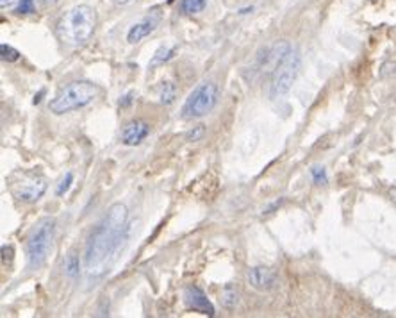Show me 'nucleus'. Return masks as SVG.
<instances>
[{
    "instance_id": "1",
    "label": "nucleus",
    "mask_w": 396,
    "mask_h": 318,
    "mask_svg": "<svg viewBox=\"0 0 396 318\" xmlns=\"http://www.w3.org/2000/svg\"><path fill=\"white\" fill-rule=\"evenodd\" d=\"M129 209L122 202L111 206L91 232L84 252V270L91 277H100L113 263L114 256L129 236Z\"/></svg>"
},
{
    "instance_id": "2",
    "label": "nucleus",
    "mask_w": 396,
    "mask_h": 318,
    "mask_svg": "<svg viewBox=\"0 0 396 318\" xmlns=\"http://www.w3.org/2000/svg\"><path fill=\"white\" fill-rule=\"evenodd\" d=\"M97 27V11L88 4H78L64 13L57 22V36L63 44L81 47L88 44Z\"/></svg>"
},
{
    "instance_id": "3",
    "label": "nucleus",
    "mask_w": 396,
    "mask_h": 318,
    "mask_svg": "<svg viewBox=\"0 0 396 318\" xmlns=\"http://www.w3.org/2000/svg\"><path fill=\"white\" fill-rule=\"evenodd\" d=\"M100 95V88L90 81H74L59 90V93L48 102V110L54 114H64L70 111L81 110L93 102Z\"/></svg>"
},
{
    "instance_id": "4",
    "label": "nucleus",
    "mask_w": 396,
    "mask_h": 318,
    "mask_svg": "<svg viewBox=\"0 0 396 318\" xmlns=\"http://www.w3.org/2000/svg\"><path fill=\"white\" fill-rule=\"evenodd\" d=\"M55 238V220L50 216H45L32 227L31 234L27 238V267L31 270H38L47 263V258L52 251V244Z\"/></svg>"
},
{
    "instance_id": "5",
    "label": "nucleus",
    "mask_w": 396,
    "mask_h": 318,
    "mask_svg": "<svg viewBox=\"0 0 396 318\" xmlns=\"http://www.w3.org/2000/svg\"><path fill=\"white\" fill-rule=\"evenodd\" d=\"M9 192L22 202H36L47 192V179L38 172L18 170L8 179Z\"/></svg>"
},
{
    "instance_id": "6",
    "label": "nucleus",
    "mask_w": 396,
    "mask_h": 318,
    "mask_svg": "<svg viewBox=\"0 0 396 318\" xmlns=\"http://www.w3.org/2000/svg\"><path fill=\"white\" fill-rule=\"evenodd\" d=\"M300 72V55L299 52L291 51L289 54L286 55L282 63L279 67L275 68V72L271 74V81L270 86H268V95L270 98H280L291 90L293 83L296 81Z\"/></svg>"
},
{
    "instance_id": "7",
    "label": "nucleus",
    "mask_w": 396,
    "mask_h": 318,
    "mask_svg": "<svg viewBox=\"0 0 396 318\" xmlns=\"http://www.w3.org/2000/svg\"><path fill=\"white\" fill-rule=\"evenodd\" d=\"M218 102V86L214 83H202L189 93L182 106L184 118H202L211 113Z\"/></svg>"
},
{
    "instance_id": "8",
    "label": "nucleus",
    "mask_w": 396,
    "mask_h": 318,
    "mask_svg": "<svg viewBox=\"0 0 396 318\" xmlns=\"http://www.w3.org/2000/svg\"><path fill=\"white\" fill-rule=\"evenodd\" d=\"M150 134V124L142 118H132L123 126L122 143L127 147H136L143 143Z\"/></svg>"
},
{
    "instance_id": "9",
    "label": "nucleus",
    "mask_w": 396,
    "mask_h": 318,
    "mask_svg": "<svg viewBox=\"0 0 396 318\" xmlns=\"http://www.w3.org/2000/svg\"><path fill=\"white\" fill-rule=\"evenodd\" d=\"M184 304L188 310L196 311V313L207 314V317H214V307H212L211 300L207 299V295L204 290L198 286H188L184 290Z\"/></svg>"
},
{
    "instance_id": "10",
    "label": "nucleus",
    "mask_w": 396,
    "mask_h": 318,
    "mask_svg": "<svg viewBox=\"0 0 396 318\" xmlns=\"http://www.w3.org/2000/svg\"><path fill=\"white\" fill-rule=\"evenodd\" d=\"M248 283L252 288L259 291L273 290L277 284V274L273 268L268 267H254L248 270Z\"/></svg>"
},
{
    "instance_id": "11",
    "label": "nucleus",
    "mask_w": 396,
    "mask_h": 318,
    "mask_svg": "<svg viewBox=\"0 0 396 318\" xmlns=\"http://www.w3.org/2000/svg\"><path fill=\"white\" fill-rule=\"evenodd\" d=\"M159 20H161V16L156 13V15L146 16V18H143L142 22L134 24L132 27L129 29V32H127V41L132 45L139 44L143 38H146V36H150L153 31H156L157 25H159Z\"/></svg>"
},
{
    "instance_id": "12",
    "label": "nucleus",
    "mask_w": 396,
    "mask_h": 318,
    "mask_svg": "<svg viewBox=\"0 0 396 318\" xmlns=\"http://www.w3.org/2000/svg\"><path fill=\"white\" fill-rule=\"evenodd\" d=\"M157 95H159V102L165 104V106H170V104L175 102L177 86L172 81H165V83H161V86H159Z\"/></svg>"
},
{
    "instance_id": "13",
    "label": "nucleus",
    "mask_w": 396,
    "mask_h": 318,
    "mask_svg": "<svg viewBox=\"0 0 396 318\" xmlns=\"http://www.w3.org/2000/svg\"><path fill=\"white\" fill-rule=\"evenodd\" d=\"M63 272L68 279H75L78 275V272H81V263H78V256L75 254V252H70V254L64 258Z\"/></svg>"
},
{
    "instance_id": "14",
    "label": "nucleus",
    "mask_w": 396,
    "mask_h": 318,
    "mask_svg": "<svg viewBox=\"0 0 396 318\" xmlns=\"http://www.w3.org/2000/svg\"><path fill=\"white\" fill-rule=\"evenodd\" d=\"M220 300L227 310H234V307L238 306V303H240V293H238V290H235L234 286L227 284V286L221 290Z\"/></svg>"
},
{
    "instance_id": "15",
    "label": "nucleus",
    "mask_w": 396,
    "mask_h": 318,
    "mask_svg": "<svg viewBox=\"0 0 396 318\" xmlns=\"http://www.w3.org/2000/svg\"><path fill=\"white\" fill-rule=\"evenodd\" d=\"M177 47H161L159 51L153 54L152 61H150V67H159V65L166 63V61H170V59L173 58V54H175Z\"/></svg>"
},
{
    "instance_id": "16",
    "label": "nucleus",
    "mask_w": 396,
    "mask_h": 318,
    "mask_svg": "<svg viewBox=\"0 0 396 318\" xmlns=\"http://www.w3.org/2000/svg\"><path fill=\"white\" fill-rule=\"evenodd\" d=\"M207 6V0H182L181 9L184 15H196V13H202Z\"/></svg>"
},
{
    "instance_id": "17",
    "label": "nucleus",
    "mask_w": 396,
    "mask_h": 318,
    "mask_svg": "<svg viewBox=\"0 0 396 318\" xmlns=\"http://www.w3.org/2000/svg\"><path fill=\"white\" fill-rule=\"evenodd\" d=\"M0 55H2V61H8V63H16V61L22 58V54H20L16 48H13L11 45L6 44L0 45Z\"/></svg>"
},
{
    "instance_id": "18",
    "label": "nucleus",
    "mask_w": 396,
    "mask_h": 318,
    "mask_svg": "<svg viewBox=\"0 0 396 318\" xmlns=\"http://www.w3.org/2000/svg\"><path fill=\"white\" fill-rule=\"evenodd\" d=\"M71 183H74V172H67V173H64L63 179L59 181L57 188H55V195H57V197H63L64 193H67L68 190H70Z\"/></svg>"
},
{
    "instance_id": "19",
    "label": "nucleus",
    "mask_w": 396,
    "mask_h": 318,
    "mask_svg": "<svg viewBox=\"0 0 396 318\" xmlns=\"http://www.w3.org/2000/svg\"><path fill=\"white\" fill-rule=\"evenodd\" d=\"M310 177H313L314 185H327V181H329V177H327V172L323 166H313L310 168Z\"/></svg>"
},
{
    "instance_id": "20",
    "label": "nucleus",
    "mask_w": 396,
    "mask_h": 318,
    "mask_svg": "<svg viewBox=\"0 0 396 318\" xmlns=\"http://www.w3.org/2000/svg\"><path fill=\"white\" fill-rule=\"evenodd\" d=\"M13 256H15V249L13 245H2V263H11Z\"/></svg>"
},
{
    "instance_id": "21",
    "label": "nucleus",
    "mask_w": 396,
    "mask_h": 318,
    "mask_svg": "<svg viewBox=\"0 0 396 318\" xmlns=\"http://www.w3.org/2000/svg\"><path fill=\"white\" fill-rule=\"evenodd\" d=\"M34 2L36 0H20L18 11L24 13V15H29V13H32V9H34Z\"/></svg>"
},
{
    "instance_id": "22",
    "label": "nucleus",
    "mask_w": 396,
    "mask_h": 318,
    "mask_svg": "<svg viewBox=\"0 0 396 318\" xmlns=\"http://www.w3.org/2000/svg\"><path fill=\"white\" fill-rule=\"evenodd\" d=\"M204 133H205L204 126H196L195 131H191V133L188 134V140L189 142H196V140H200V138L204 136Z\"/></svg>"
},
{
    "instance_id": "23",
    "label": "nucleus",
    "mask_w": 396,
    "mask_h": 318,
    "mask_svg": "<svg viewBox=\"0 0 396 318\" xmlns=\"http://www.w3.org/2000/svg\"><path fill=\"white\" fill-rule=\"evenodd\" d=\"M18 0H0V8L6 9V8H13Z\"/></svg>"
},
{
    "instance_id": "24",
    "label": "nucleus",
    "mask_w": 396,
    "mask_h": 318,
    "mask_svg": "<svg viewBox=\"0 0 396 318\" xmlns=\"http://www.w3.org/2000/svg\"><path fill=\"white\" fill-rule=\"evenodd\" d=\"M111 2H114V4H118V6H127V4H130L132 0H111Z\"/></svg>"
},
{
    "instance_id": "25",
    "label": "nucleus",
    "mask_w": 396,
    "mask_h": 318,
    "mask_svg": "<svg viewBox=\"0 0 396 318\" xmlns=\"http://www.w3.org/2000/svg\"><path fill=\"white\" fill-rule=\"evenodd\" d=\"M41 4L43 6H54V4H57V0H39Z\"/></svg>"
},
{
    "instance_id": "26",
    "label": "nucleus",
    "mask_w": 396,
    "mask_h": 318,
    "mask_svg": "<svg viewBox=\"0 0 396 318\" xmlns=\"http://www.w3.org/2000/svg\"><path fill=\"white\" fill-rule=\"evenodd\" d=\"M389 195H391L392 201L396 202V186H391V188H389Z\"/></svg>"
},
{
    "instance_id": "27",
    "label": "nucleus",
    "mask_w": 396,
    "mask_h": 318,
    "mask_svg": "<svg viewBox=\"0 0 396 318\" xmlns=\"http://www.w3.org/2000/svg\"><path fill=\"white\" fill-rule=\"evenodd\" d=\"M122 104V106H129L130 104V95H125V97H123V102H120Z\"/></svg>"
}]
</instances>
